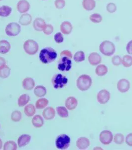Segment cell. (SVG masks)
<instances>
[{
  "label": "cell",
  "instance_id": "1",
  "mask_svg": "<svg viewBox=\"0 0 132 150\" xmlns=\"http://www.w3.org/2000/svg\"><path fill=\"white\" fill-rule=\"evenodd\" d=\"M58 57L56 52L51 47H46L41 50L39 58L42 63L48 64L55 60Z\"/></svg>",
  "mask_w": 132,
  "mask_h": 150
},
{
  "label": "cell",
  "instance_id": "2",
  "mask_svg": "<svg viewBox=\"0 0 132 150\" xmlns=\"http://www.w3.org/2000/svg\"><path fill=\"white\" fill-rule=\"evenodd\" d=\"M92 79L87 75L80 76L77 80L76 85L78 89L81 91L88 90L92 85Z\"/></svg>",
  "mask_w": 132,
  "mask_h": 150
},
{
  "label": "cell",
  "instance_id": "3",
  "mask_svg": "<svg viewBox=\"0 0 132 150\" xmlns=\"http://www.w3.org/2000/svg\"><path fill=\"white\" fill-rule=\"evenodd\" d=\"M51 83L54 89H61L67 84L68 79L61 74H57L53 76Z\"/></svg>",
  "mask_w": 132,
  "mask_h": 150
},
{
  "label": "cell",
  "instance_id": "4",
  "mask_svg": "<svg viewBox=\"0 0 132 150\" xmlns=\"http://www.w3.org/2000/svg\"><path fill=\"white\" fill-rule=\"evenodd\" d=\"M99 50L102 54L107 56H111L115 52V46L112 42L106 40L103 41L100 44Z\"/></svg>",
  "mask_w": 132,
  "mask_h": 150
},
{
  "label": "cell",
  "instance_id": "5",
  "mask_svg": "<svg viewBox=\"0 0 132 150\" xmlns=\"http://www.w3.org/2000/svg\"><path fill=\"white\" fill-rule=\"evenodd\" d=\"M70 138L66 134H61L57 137L55 141L56 147L59 150H66L70 147Z\"/></svg>",
  "mask_w": 132,
  "mask_h": 150
},
{
  "label": "cell",
  "instance_id": "6",
  "mask_svg": "<svg viewBox=\"0 0 132 150\" xmlns=\"http://www.w3.org/2000/svg\"><path fill=\"white\" fill-rule=\"evenodd\" d=\"M24 49L27 54L35 55L39 50V45L34 40H27L24 43Z\"/></svg>",
  "mask_w": 132,
  "mask_h": 150
},
{
  "label": "cell",
  "instance_id": "7",
  "mask_svg": "<svg viewBox=\"0 0 132 150\" xmlns=\"http://www.w3.org/2000/svg\"><path fill=\"white\" fill-rule=\"evenodd\" d=\"M21 27L18 23L12 22L7 25L5 29L6 34L9 37H15L20 34Z\"/></svg>",
  "mask_w": 132,
  "mask_h": 150
},
{
  "label": "cell",
  "instance_id": "8",
  "mask_svg": "<svg viewBox=\"0 0 132 150\" xmlns=\"http://www.w3.org/2000/svg\"><path fill=\"white\" fill-rule=\"evenodd\" d=\"M72 67V62L67 57H61L58 63V70L62 72H67Z\"/></svg>",
  "mask_w": 132,
  "mask_h": 150
},
{
  "label": "cell",
  "instance_id": "9",
  "mask_svg": "<svg viewBox=\"0 0 132 150\" xmlns=\"http://www.w3.org/2000/svg\"><path fill=\"white\" fill-rule=\"evenodd\" d=\"M113 134L112 132L108 130H104L100 133L99 140L101 143L104 145H108L110 144L113 141Z\"/></svg>",
  "mask_w": 132,
  "mask_h": 150
},
{
  "label": "cell",
  "instance_id": "10",
  "mask_svg": "<svg viewBox=\"0 0 132 150\" xmlns=\"http://www.w3.org/2000/svg\"><path fill=\"white\" fill-rule=\"evenodd\" d=\"M110 98V93L106 90H102L97 94V100L101 104H106Z\"/></svg>",
  "mask_w": 132,
  "mask_h": 150
},
{
  "label": "cell",
  "instance_id": "11",
  "mask_svg": "<svg viewBox=\"0 0 132 150\" xmlns=\"http://www.w3.org/2000/svg\"><path fill=\"white\" fill-rule=\"evenodd\" d=\"M117 88L122 93H125L129 91L130 88V83L129 81L125 79H122L119 81L117 83Z\"/></svg>",
  "mask_w": 132,
  "mask_h": 150
},
{
  "label": "cell",
  "instance_id": "12",
  "mask_svg": "<svg viewBox=\"0 0 132 150\" xmlns=\"http://www.w3.org/2000/svg\"><path fill=\"white\" fill-rule=\"evenodd\" d=\"M30 8V4L26 0H20L17 4V9L21 14L27 12Z\"/></svg>",
  "mask_w": 132,
  "mask_h": 150
},
{
  "label": "cell",
  "instance_id": "13",
  "mask_svg": "<svg viewBox=\"0 0 132 150\" xmlns=\"http://www.w3.org/2000/svg\"><path fill=\"white\" fill-rule=\"evenodd\" d=\"M89 140L85 137H80L76 142V146L80 150H85L90 146Z\"/></svg>",
  "mask_w": 132,
  "mask_h": 150
},
{
  "label": "cell",
  "instance_id": "14",
  "mask_svg": "<svg viewBox=\"0 0 132 150\" xmlns=\"http://www.w3.org/2000/svg\"><path fill=\"white\" fill-rule=\"evenodd\" d=\"M88 62L90 65L96 66L101 62V57L100 55L97 53H92L88 57Z\"/></svg>",
  "mask_w": 132,
  "mask_h": 150
},
{
  "label": "cell",
  "instance_id": "15",
  "mask_svg": "<svg viewBox=\"0 0 132 150\" xmlns=\"http://www.w3.org/2000/svg\"><path fill=\"white\" fill-rule=\"evenodd\" d=\"M42 116L46 120H51L54 119L55 116V111L53 107L46 108L42 112Z\"/></svg>",
  "mask_w": 132,
  "mask_h": 150
},
{
  "label": "cell",
  "instance_id": "16",
  "mask_svg": "<svg viewBox=\"0 0 132 150\" xmlns=\"http://www.w3.org/2000/svg\"><path fill=\"white\" fill-rule=\"evenodd\" d=\"M46 25L44 20L40 18H36L33 23L34 29L37 31H43Z\"/></svg>",
  "mask_w": 132,
  "mask_h": 150
},
{
  "label": "cell",
  "instance_id": "17",
  "mask_svg": "<svg viewBox=\"0 0 132 150\" xmlns=\"http://www.w3.org/2000/svg\"><path fill=\"white\" fill-rule=\"evenodd\" d=\"M31 136L30 135L24 134L21 135L18 140V144L19 147H25L28 145L31 141Z\"/></svg>",
  "mask_w": 132,
  "mask_h": 150
},
{
  "label": "cell",
  "instance_id": "18",
  "mask_svg": "<svg viewBox=\"0 0 132 150\" xmlns=\"http://www.w3.org/2000/svg\"><path fill=\"white\" fill-rule=\"evenodd\" d=\"M78 105V101L76 98L73 97H70L66 99L65 106L69 110H73L76 108Z\"/></svg>",
  "mask_w": 132,
  "mask_h": 150
},
{
  "label": "cell",
  "instance_id": "19",
  "mask_svg": "<svg viewBox=\"0 0 132 150\" xmlns=\"http://www.w3.org/2000/svg\"><path fill=\"white\" fill-rule=\"evenodd\" d=\"M72 26L70 23L68 21H65L62 23L60 29L61 32L65 35H69L72 30Z\"/></svg>",
  "mask_w": 132,
  "mask_h": 150
},
{
  "label": "cell",
  "instance_id": "20",
  "mask_svg": "<svg viewBox=\"0 0 132 150\" xmlns=\"http://www.w3.org/2000/svg\"><path fill=\"white\" fill-rule=\"evenodd\" d=\"M10 43L5 40L0 41V54H6L8 53L10 50Z\"/></svg>",
  "mask_w": 132,
  "mask_h": 150
},
{
  "label": "cell",
  "instance_id": "21",
  "mask_svg": "<svg viewBox=\"0 0 132 150\" xmlns=\"http://www.w3.org/2000/svg\"><path fill=\"white\" fill-rule=\"evenodd\" d=\"M22 85L26 90H31L34 87L35 82L31 78H26L22 81Z\"/></svg>",
  "mask_w": 132,
  "mask_h": 150
},
{
  "label": "cell",
  "instance_id": "22",
  "mask_svg": "<svg viewBox=\"0 0 132 150\" xmlns=\"http://www.w3.org/2000/svg\"><path fill=\"white\" fill-rule=\"evenodd\" d=\"M32 21V17L29 14H24L20 16L19 23L22 26H27L31 24Z\"/></svg>",
  "mask_w": 132,
  "mask_h": 150
},
{
  "label": "cell",
  "instance_id": "23",
  "mask_svg": "<svg viewBox=\"0 0 132 150\" xmlns=\"http://www.w3.org/2000/svg\"><path fill=\"white\" fill-rule=\"evenodd\" d=\"M82 6L86 10H93L96 6V2L94 0H83Z\"/></svg>",
  "mask_w": 132,
  "mask_h": 150
},
{
  "label": "cell",
  "instance_id": "24",
  "mask_svg": "<svg viewBox=\"0 0 132 150\" xmlns=\"http://www.w3.org/2000/svg\"><path fill=\"white\" fill-rule=\"evenodd\" d=\"M34 93L37 97H42L46 94V89L43 86H37L34 88Z\"/></svg>",
  "mask_w": 132,
  "mask_h": 150
},
{
  "label": "cell",
  "instance_id": "25",
  "mask_svg": "<svg viewBox=\"0 0 132 150\" xmlns=\"http://www.w3.org/2000/svg\"><path fill=\"white\" fill-rule=\"evenodd\" d=\"M12 12V8L8 6H2L0 7V17H7L10 15Z\"/></svg>",
  "mask_w": 132,
  "mask_h": 150
},
{
  "label": "cell",
  "instance_id": "26",
  "mask_svg": "<svg viewBox=\"0 0 132 150\" xmlns=\"http://www.w3.org/2000/svg\"><path fill=\"white\" fill-rule=\"evenodd\" d=\"M32 124L36 128H41L44 124V119L40 115H36L32 118Z\"/></svg>",
  "mask_w": 132,
  "mask_h": 150
},
{
  "label": "cell",
  "instance_id": "27",
  "mask_svg": "<svg viewBox=\"0 0 132 150\" xmlns=\"http://www.w3.org/2000/svg\"><path fill=\"white\" fill-rule=\"evenodd\" d=\"M30 98L29 95L27 94H23L20 96L18 99V104L19 107H22L26 105L29 102Z\"/></svg>",
  "mask_w": 132,
  "mask_h": 150
},
{
  "label": "cell",
  "instance_id": "28",
  "mask_svg": "<svg viewBox=\"0 0 132 150\" xmlns=\"http://www.w3.org/2000/svg\"><path fill=\"white\" fill-rule=\"evenodd\" d=\"M24 112H25V114L27 117H31L34 116L35 114L36 108L32 104H29V105H27V106H25V109H24Z\"/></svg>",
  "mask_w": 132,
  "mask_h": 150
},
{
  "label": "cell",
  "instance_id": "29",
  "mask_svg": "<svg viewBox=\"0 0 132 150\" xmlns=\"http://www.w3.org/2000/svg\"><path fill=\"white\" fill-rule=\"evenodd\" d=\"M108 72L107 67L104 65H100L97 67L95 70V73L98 76H105Z\"/></svg>",
  "mask_w": 132,
  "mask_h": 150
},
{
  "label": "cell",
  "instance_id": "30",
  "mask_svg": "<svg viewBox=\"0 0 132 150\" xmlns=\"http://www.w3.org/2000/svg\"><path fill=\"white\" fill-rule=\"evenodd\" d=\"M48 100L46 98H41L38 100L36 103V107L37 109H43L48 106Z\"/></svg>",
  "mask_w": 132,
  "mask_h": 150
},
{
  "label": "cell",
  "instance_id": "31",
  "mask_svg": "<svg viewBox=\"0 0 132 150\" xmlns=\"http://www.w3.org/2000/svg\"><path fill=\"white\" fill-rule=\"evenodd\" d=\"M56 111L58 115L61 118H67L68 117V112L65 107H58Z\"/></svg>",
  "mask_w": 132,
  "mask_h": 150
},
{
  "label": "cell",
  "instance_id": "32",
  "mask_svg": "<svg viewBox=\"0 0 132 150\" xmlns=\"http://www.w3.org/2000/svg\"><path fill=\"white\" fill-rule=\"evenodd\" d=\"M11 69L6 65L3 68L0 69V77L2 79L7 78L10 75Z\"/></svg>",
  "mask_w": 132,
  "mask_h": 150
},
{
  "label": "cell",
  "instance_id": "33",
  "mask_svg": "<svg viewBox=\"0 0 132 150\" xmlns=\"http://www.w3.org/2000/svg\"><path fill=\"white\" fill-rule=\"evenodd\" d=\"M85 59V57L84 53L82 51L77 52L74 55V60L77 63L84 61Z\"/></svg>",
  "mask_w": 132,
  "mask_h": 150
},
{
  "label": "cell",
  "instance_id": "34",
  "mask_svg": "<svg viewBox=\"0 0 132 150\" xmlns=\"http://www.w3.org/2000/svg\"><path fill=\"white\" fill-rule=\"evenodd\" d=\"M122 64L126 68H128L132 65V57L125 55L122 59Z\"/></svg>",
  "mask_w": 132,
  "mask_h": 150
},
{
  "label": "cell",
  "instance_id": "35",
  "mask_svg": "<svg viewBox=\"0 0 132 150\" xmlns=\"http://www.w3.org/2000/svg\"><path fill=\"white\" fill-rule=\"evenodd\" d=\"M4 150H15L17 149V145L15 142L14 141H8L6 142L4 146Z\"/></svg>",
  "mask_w": 132,
  "mask_h": 150
},
{
  "label": "cell",
  "instance_id": "36",
  "mask_svg": "<svg viewBox=\"0 0 132 150\" xmlns=\"http://www.w3.org/2000/svg\"><path fill=\"white\" fill-rule=\"evenodd\" d=\"M90 20L94 23H99L102 21V17L100 14H93L90 16Z\"/></svg>",
  "mask_w": 132,
  "mask_h": 150
},
{
  "label": "cell",
  "instance_id": "37",
  "mask_svg": "<svg viewBox=\"0 0 132 150\" xmlns=\"http://www.w3.org/2000/svg\"><path fill=\"white\" fill-rule=\"evenodd\" d=\"M11 119L14 122H19L22 119V114L20 111H15L12 112Z\"/></svg>",
  "mask_w": 132,
  "mask_h": 150
},
{
  "label": "cell",
  "instance_id": "38",
  "mask_svg": "<svg viewBox=\"0 0 132 150\" xmlns=\"http://www.w3.org/2000/svg\"><path fill=\"white\" fill-rule=\"evenodd\" d=\"M114 141L117 145H121L124 141V136L121 134H117L115 135Z\"/></svg>",
  "mask_w": 132,
  "mask_h": 150
},
{
  "label": "cell",
  "instance_id": "39",
  "mask_svg": "<svg viewBox=\"0 0 132 150\" xmlns=\"http://www.w3.org/2000/svg\"><path fill=\"white\" fill-rule=\"evenodd\" d=\"M54 40L56 43L60 44L64 41V38L61 33H57L54 36Z\"/></svg>",
  "mask_w": 132,
  "mask_h": 150
},
{
  "label": "cell",
  "instance_id": "40",
  "mask_svg": "<svg viewBox=\"0 0 132 150\" xmlns=\"http://www.w3.org/2000/svg\"><path fill=\"white\" fill-rule=\"evenodd\" d=\"M54 5L56 9L60 10L65 7V0H55L54 2Z\"/></svg>",
  "mask_w": 132,
  "mask_h": 150
},
{
  "label": "cell",
  "instance_id": "41",
  "mask_svg": "<svg viewBox=\"0 0 132 150\" xmlns=\"http://www.w3.org/2000/svg\"><path fill=\"white\" fill-rule=\"evenodd\" d=\"M107 11L110 13H114L117 10V7L115 4L113 3H110L107 5L106 7Z\"/></svg>",
  "mask_w": 132,
  "mask_h": 150
},
{
  "label": "cell",
  "instance_id": "42",
  "mask_svg": "<svg viewBox=\"0 0 132 150\" xmlns=\"http://www.w3.org/2000/svg\"><path fill=\"white\" fill-rule=\"evenodd\" d=\"M112 63L115 66H119L122 63V59L118 55H115L112 58Z\"/></svg>",
  "mask_w": 132,
  "mask_h": 150
},
{
  "label": "cell",
  "instance_id": "43",
  "mask_svg": "<svg viewBox=\"0 0 132 150\" xmlns=\"http://www.w3.org/2000/svg\"><path fill=\"white\" fill-rule=\"evenodd\" d=\"M53 27L51 25H46V27L44 29V30H43L44 33L46 35H49L53 33Z\"/></svg>",
  "mask_w": 132,
  "mask_h": 150
},
{
  "label": "cell",
  "instance_id": "44",
  "mask_svg": "<svg viewBox=\"0 0 132 150\" xmlns=\"http://www.w3.org/2000/svg\"><path fill=\"white\" fill-rule=\"evenodd\" d=\"M126 143L129 146L132 147V133L127 135L126 138Z\"/></svg>",
  "mask_w": 132,
  "mask_h": 150
},
{
  "label": "cell",
  "instance_id": "45",
  "mask_svg": "<svg viewBox=\"0 0 132 150\" xmlns=\"http://www.w3.org/2000/svg\"><path fill=\"white\" fill-rule=\"evenodd\" d=\"M63 56L67 57L70 59H72V55L71 52L70 51H68V50H64V51L61 52V54H60V57Z\"/></svg>",
  "mask_w": 132,
  "mask_h": 150
},
{
  "label": "cell",
  "instance_id": "46",
  "mask_svg": "<svg viewBox=\"0 0 132 150\" xmlns=\"http://www.w3.org/2000/svg\"><path fill=\"white\" fill-rule=\"evenodd\" d=\"M126 50L128 54L132 55V40L128 43L126 47Z\"/></svg>",
  "mask_w": 132,
  "mask_h": 150
},
{
  "label": "cell",
  "instance_id": "47",
  "mask_svg": "<svg viewBox=\"0 0 132 150\" xmlns=\"http://www.w3.org/2000/svg\"><path fill=\"white\" fill-rule=\"evenodd\" d=\"M6 64V62L5 59L2 57H0V69L5 66Z\"/></svg>",
  "mask_w": 132,
  "mask_h": 150
},
{
  "label": "cell",
  "instance_id": "48",
  "mask_svg": "<svg viewBox=\"0 0 132 150\" xmlns=\"http://www.w3.org/2000/svg\"><path fill=\"white\" fill-rule=\"evenodd\" d=\"M2 140L0 139V149L2 148Z\"/></svg>",
  "mask_w": 132,
  "mask_h": 150
},
{
  "label": "cell",
  "instance_id": "49",
  "mask_svg": "<svg viewBox=\"0 0 132 150\" xmlns=\"http://www.w3.org/2000/svg\"><path fill=\"white\" fill-rule=\"evenodd\" d=\"M2 0H0V1H2Z\"/></svg>",
  "mask_w": 132,
  "mask_h": 150
},
{
  "label": "cell",
  "instance_id": "50",
  "mask_svg": "<svg viewBox=\"0 0 132 150\" xmlns=\"http://www.w3.org/2000/svg\"><path fill=\"white\" fill-rule=\"evenodd\" d=\"M42 1H45V0H42Z\"/></svg>",
  "mask_w": 132,
  "mask_h": 150
}]
</instances>
